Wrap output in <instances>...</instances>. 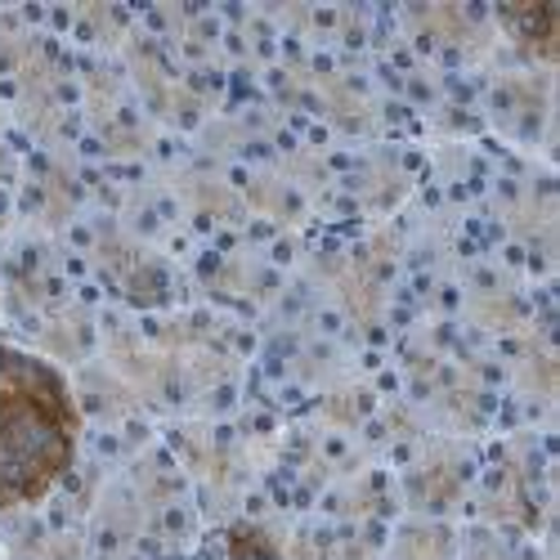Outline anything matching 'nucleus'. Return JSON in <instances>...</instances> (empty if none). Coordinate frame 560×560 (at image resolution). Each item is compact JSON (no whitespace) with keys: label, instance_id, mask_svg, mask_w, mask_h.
<instances>
[{"label":"nucleus","instance_id":"1","mask_svg":"<svg viewBox=\"0 0 560 560\" xmlns=\"http://www.w3.org/2000/svg\"><path fill=\"white\" fill-rule=\"evenodd\" d=\"M81 408L68 377L32 350L0 341V511L50 498L72 471Z\"/></svg>","mask_w":560,"mask_h":560}]
</instances>
